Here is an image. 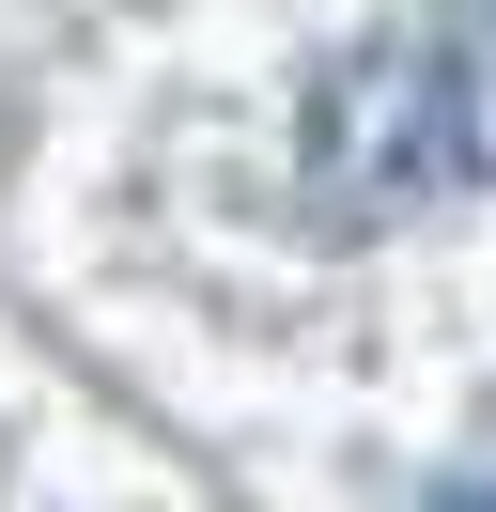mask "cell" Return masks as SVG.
I'll use <instances>...</instances> for the list:
<instances>
[{
  "mask_svg": "<svg viewBox=\"0 0 496 512\" xmlns=\"http://www.w3.org/2000/svg\"><path fill=\"white\" fill-rule=\"evenodd\" d=\"M419 512H496V466H481V481H434Z\"/></svg>",
  "mask_w": 496,
  "mask_h": 512,
  "instance_id": "7a4b0ae2",
  "label": "cell"
},
{
  "mask_svg": "<svg viewBox=\"0 0 496 512\" xmlns=\"http://www.w3.org/2000/svg\"><path fill=\"white\" fill-rule=\"evenodd\" d=\"M465 187H496V0H419L310 78L295 202H310V233H388Z\"/></svg>",
  "mask_w": 496,
  "mask_h": 512,
  "instance_id": "6da1fadb",
  "label": "cell"
}]
</instances>
